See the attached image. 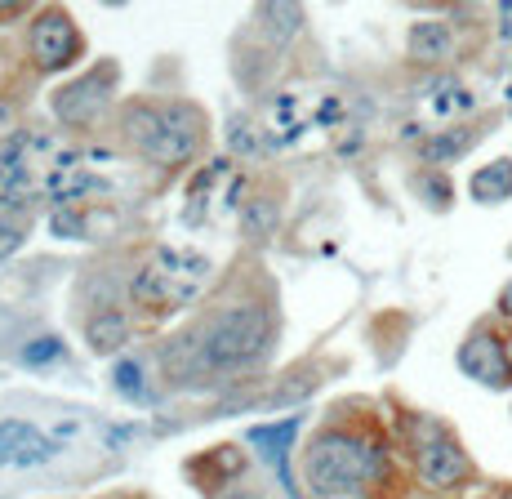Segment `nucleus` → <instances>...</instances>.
<instances>
[{"instance_id": "39448f33", "label": "nucleus", "mask_w": 512, "mask_h": 499, "mask_svg": "<svg viewBox=\"0 0 512 499\" xmlns=\"http://www.w3.org/2000/svg\"><path fill=\"white\" fill-rule=\"evenodd\" d=\"M32 54L41 67H63L76 54V32L58 9H49L32 23Z\"/></svg>"}, {"instance_id": "20e7f679", "label": "nucleus", "mask_w": 512, "mask_h": 499, "mask_svg": "<svg viewBox=\"0 0 512 499\" xmlns=\"http://www.w3.org/2000/svg\"><path fill=\"white\" fill-rule=\"evenodd\" d=\"M415 468L432 491H450L472 477V459L464 455V446L432 419H419L415 428Z\"/></svg>"}, {"instance_id": "9d476101", "label": "nucleus", "mask_w": 512, "mask_h": 499, "mask_svg": "<svg viewBox=\"0 0 512 499\" xmlns=\"http://www.w3.org/2000/svg\"><path fill=\"white\" fill-rule=\"evenodd\" d=\"M290 437H294V424H281V428H254L250 442L268 455V464L285 468V446H290Z\"/></svg>"}, {"instance_id": "ddd939ff", "label": "nucleus", "mask_w": 512, "mask_h": 499, "mask_svg": "<svg viewBox=\"0 0 512 499\" xmlns=\"http://www.w3.org/2000/svg\"><path fill=\"white\" fill-rule=\"evenodd\" d=\"M18 241H23V223H0V259H5V254H14Z\"/></svg>"}, {"instance_id": "f03ea898", "label": "nucleus", "mask_w": 512, "mask_h": 499, "mask_svg": "<svg viewBox=\"0 0 512 499\" xmlns=\"http://www.w3.org/2000/svg\"><path fill=\"white\" fill-rule=\"evenodd\" d=\"M272 339V317L263 303H245V308L223 312L219 321H210V330H201L196 339H183L192 375H214V370H236L250 366Z\"/></svg>"}, {"instance_id": "6e6552de", "label": "nucleus", "mask_w": 512, "mask_h": 499, "mask_svg": "<svg viewBox=\"0 0 512 499\" xmlns=\"http://www.w3.org/2000/svg\"><path fill=\"white\" fill-rule=\"evenodd\" d=\"M107 85L112 81H98V76H90V81H81V85H67V90L58 94V116H67V121H85L90 112L103 107Z\"/></svg>"}, {"instance_id": "7ed1b4c3", "label": "nucleus", "mask_w": 512, "mask_h": 499, "mask_svg": "<svg viewBox=\"0 0 512 499\" xmlns=\"http://www.w3.org/2000/svg\"><path fill=\"white\" fill-rule=\"evenodd\" d=\"M130 139L156 161H187L201 143V116L192 107H139L130 116Z\"/></svg>"}, {"instance_id": "0eeeda50", "label": "nucleus", "mask_w": 512, "mask_h": 499, "mask_svg": "<svg viewBox=\"0 0 512 499\" xmlns=\"http://www.w3.org/2000/svg\"><path fill=\"white\" fill-rule=\"evenodd\" d=\"M49 455H54V442L36 433L32 424H0V459L5 464L32 468V464H45Z\"/></svg>"}, {"instance_id": "9b49d317", "label": "nucleus", "mask_w": 512, "mask_h": 499, "mask_svg": "<svg viewBox=\"0 0 512 499\" xmlns=\"http://www.w3.org/2000/svg\"><path fill=\"white\" fill-rule=\"evenodd\" d=\"M410 50H415V58H428V63H432V58H441V54L450 50V32H446L441 23L419 27V32H415V45H410Z\"/></svg>"}, {"instance_id": "f8f14e48", "label": "nucleus", "mask_w": 512, "mask_h": 499, "mask_svg": "<svg viewBox=\"0 0 512 499\" xmlns=\"http://www.w3.org/2000/svg\"><path fill=\"white\" fill-rule=\"evenodd\" d=\"M23 357L32 361V366H49V361L63 357V348H58L54 339H45V344H27V348H23Z\"/></svg>"}, {"instance_id": "423d86ee", "label": "nucleus", "mask_w": 512, "mask_h": 499, "mask_svg": "<svg viewBox=\"0 0 512 499\" xmlns=\"http://www.w3.org/2000/svg\"><path fill=\"white\" fill-rule=\"evenodd\" d=\"M459 370L472 379H481V384L499 388L508 384V366H504V348L495 344L490 335H472L464 348H459Z\"/></svg>"}, {"instance_id": "1a4fd4ad", "label": "nucleus", "mask_w": 512, "mask_h": 499, "mask_svg": "<svg viewBox=\"0 0 512 499\" xmlns=\"http://www.w3.org/2000/svg\"><path fill=\"white\" fill-rule=\"evenodd\" d=\"M125 317H116V312H103V317H94L90 321V344L98 348V352H116L125 344Z\"/></svg>"}, {"instance_id": "f257e3e1", "label": "nucleus", "mask_w": 512, "mask_h": 499, "mask_svg": "<svg viewBox=\"0 0 512 499\" xmlns=\"http://www.w3.org/2000/svg\"><path fill=\"white\" fill-rule=\"evenodd\" d=\"M379 468V450L348 433H321L303 450V482L312 499H366Z\"/></svg>"}, {"instance_id": "4468645a", "label": "nucleus", "mask_w": 512, "mask_h": 499, "mask_svg": "<svg viewBox=\"0 0 512 499\" xmlns=\"http://www.w3.org/2000/svg\"><path fill=\"white\" fill-rule=\"evenodd\" d=\"M508 357H512V348H508Z\"/></svg>"}]
</instances>
